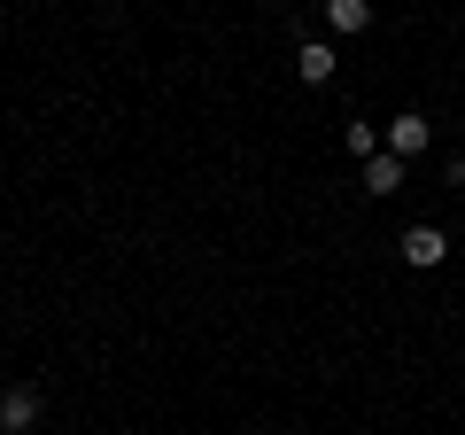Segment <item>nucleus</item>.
Returning a JSON list of instances; mask_svg holds the SVG:
<instances>
[{
	"mask_svg": "<svg viewBox=\"0 0 465 435\" xmlns=\"http://www.w3.org/2000/svg\"><path fill=\"white\" fill-rule=\"evenodd\" d=\"M381 148L396 156V164H411V156H427V117H419V109H403V117H388Z\"/></svg>",
	"mask_w": 465,
	"mask_h": 435,
	"instance_id": "f257e3e1",
	"label": "nucleus"
},
{
	"mask_svg": "<svg viewBox=\"0 0 465 435\" xmlns=\"http://www.w3.org/2000/svg\"><path fill=\"white\" fill-rule=\"evenodd\" d=\"M396 249H403V265H411V272H434V265L450 257V234H442V226H411Z\"/></svg>",
	"mask_w": 465,
	"mask_h": 435,
	"instance_id": "f03ea898",
	"label": "nucleus"
},
{
	"mask_svg": "<svg viewBox=\"0 0 465 435\" xmlns=\"http://www.w3.org/2000/svg\"><path fill=\"white\" fill-rule=\"evenodd\" d=\"M32 420H39V389H32V381H8V389H0V428L24 435Z\"/></svg>",
	"mask_w": 465,
	"mask_h": 435,
	"instance_id": "7ed1b4c3",
	"label": "nucleus"
},
{
	"mask_svg": "<svg viewBox=\"0 0 465 435\" xmlns=\"http://www.w3.org/2000/svg\"><path fill=\"white\" fill-rule=\"evenodd\" d=\"M333 70H341V63H333L326 39H302V47H295V78H302V86H326Z\"/></svg>",
	"mask_w": 465,
	"mask_h": 435,
	"instance_id": "20e7f679",
	"label": "nucleus"
},
{
	"mask_svg": "<svg viewBox=\"0 0 465 435\" xmlns=\"http://www.w3.org/2000/svg\"><path fill=\"white\" fill-rule=\"evenodd\" d=\"M396 187H403V164H396V156H365V195H396Z\"/></svg>",
	"mask_w": 465,
	"mask_h": 435,
	"instance_id": "39448f33",
	"label": "nucleus"
},
{
	"mask_svg": "<svg viewBox=\"0 0 465 435\" xmlns=\"http://www.w3.org/2000/svg\"><path fill=\"white\" fill-rule=\"evenodd\" d=\"M326 24H333V32H365V24H372V0H326Z\"/></svg>",
	"mask_w": 465,
	"mask_h": 435,
	"instance_id": "423d86ee",
	"label": "nucleus"
},
{
	"mask_svg": "<svg viewBox=\"0 0 465 435\" xmlns=\"http://www.w3.org/2000/svg\"><path fill=\"white\" fill-rule=\"evenodd\" d=\"M341 148L365 164V156H381V133H372V125H341Z\"/></svg>",
	"mask_w": 465,
	"mask_h": 435,
	"instance_id": "0eeeda50",
	"label": "nucleus"
},
{
	"mask_svg": "<svg viewBox=\"0 0 465 435\" xmlns=\"http://www.w3.org/2000/svg\"><path fill=\"white\" fill-rule=\"evenodd\" d=\"M458 187H465V156H458Z\"/></svg>",
	"mask_w": 465,
	"mask_h": 435,
	"instance_id": "6e6552de",
	"label": "nucleus"
},
{
	"mask_svg": "<svg viewBox=\"0 0 465 435\" xmlns=\"http://www.w3.org/2000/svg\"><path fill=\"white\" fill-rule=\"evenodd\" d=\"M0 435H8V428H0Z\"/></svg>",
	"mask_w": 465,
	"mask_h": 435,
	"instance_id": "1a4fd4ad",
	"label": "nucleus"
}]
</instances>
